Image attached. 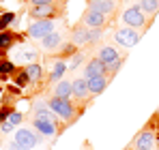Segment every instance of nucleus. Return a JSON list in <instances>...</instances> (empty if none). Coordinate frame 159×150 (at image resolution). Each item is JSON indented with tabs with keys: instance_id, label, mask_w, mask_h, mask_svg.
Wrapping results in <instances>:
<instances>
[{
	"instance_id": "f257e3e1",
	"label": "nucleus",
	"mask_w": 159,
	"mask_h": 150,
	"mask_svg": "<svg viewBox=\"0 0 159 150\" xmlns=\"http://www.w3.org/2000/svg\"><path fill=\"white\" fill-rule=\"evenodd\" d=\"M123 22L129 26V28H140V30H144L146 28V15H144V11L140 9V4H133V7H127L125 9V13H123Z\"/></svg>"
},
{
	"instance_id": "f03ea898",
	"label": "nucleus",
	"mask_w": 159,
	"mask_h": 150,
	"mask_svg": "<svg viewBox=\"0 0 159 150\" xmlns=\"http://www.w3.org/2000/svg\"><path fill=\"white\" fill-rule=\"evenodd\" d=\"M48 107L52 109L54 114L58 116V118H65V120H73V116H75V107L69 103V99H60V97H52V99L48 101Z\"/></svg>"
},
{
	"instance_id": "7ed1b4c3",
	"label": "nucleus",
	"mask_w": 159,
	"mask_h": 150,
	"mask_svg": "<svg viewBox=\"0 0 159 150\" xmlns=\"http://www.w3.org/2000/svg\"><path fill=\"white\" fill-rule=\"evenodd\" d=\"M114 41H116L118 45H123V47H133V45L140 41V32H138L135 28H129V26L118 28V30L114 32Z\"/></svg>"
},
{
	"instance_id": "20e7f679",
	"label": "nucleus",
	"mask_w": 159,
	"mask_h": 150,
	"mask_svg": "<svg viewBox=\"0 0 159 150\" xmlns=\"http://www.w3.org/2000/svg\"><path fill=\"white\" fill-rule=\"evenodd\" d=\"M54 28H56V24H54L52 20H37V22H32V24L28 26V34L32 39H43L50 32H54Z\"/></svg>"
},
{
	"instance_id": "39448f33",
	"label": "nucleus",
	"mask_w": 159,
	"mask_h": 150,
	"mask_svg": "<svg viewBox=\"0 0 159 150\" xmlns=\"http://www.w3.org/2000/svg\"><path fill=\"white\" fill-rule=\"evenodd\" d=\"M155 144H157V137H155V133L148 131V129L140 131V133L135 135V139H133V148L135 150H153Z\"/></svg>"
},
{
	"instance_id": "423d86ee",
	"label": "nucleus",
	"mask_w": 159,
	"mask_h": 150,
	"mask_svg": "<svg viewBox=\"0 0 159 150\" xmlns=\"http://www.w3.org/2000/svg\"><path fill=\"white\" fill-rule=\"evenodd\" d=\"M15 142L22 144V146H28V148H34V146L41 144L39 135H37L34 131H30V129H20V131H15Z\"/></svg>"
},
{
	"instance_id": "0eeeda50",
	"label": "nucleus",
	"mask_w": 159,
	"mask_h": 150,
	"mask_svg": "<svg viewBox=\"0 0 159 150\" xmlns=\"http://www.w3.org/2000/svg\"><path fill=\"white\" fill-rule=\"evenodd\" d=\"M82 24L86 26V28H103L106 15H103V13H97V11H93V9H86V13H84V17H82Z\"/></svg>"
},
{
	"instance_id": "6e6552de",
	"label": "nucleus",
	"mask_w": 159,
	"mask_h": 150,
	"mask_svg": "<svg viewBox=\"0 0 159 150\" xmlns=\"http://www.w3.org/2000/svg\"><path fill=\"white\" fill-rule=\"evenodd\" d=\"M97 58H101V62H103L106 67H110V64H114V62L120 60L116 47H112V45H103V47L99 50V56H97Z\"/></svg>"
},
{
	"instance_id": "1a4fd4ad",
	"label": "nucleus",
	"mask_w": 159,
	"mask_h": 150,
	"mask_svg": "<svg viewBox=\"0 0 159 150\" xmlns=\"http://www.w3.org/2000/svg\"><path fill=\"white\" fill-rule=\"evenodd\" d=\"M86 79H88L90 95H101L107 86V75H93V77H86Z\"/></svg>"
},
{
	"instance_id": "9d476101",
	"label": "nucleus",
	"mask_w": 159,
	"mask_h": 150,
	"mask_svg": "<svg viewBox=\"0 0 159 150\" xmlns=\"http://www.w3.org/2000/svg\"><path fill=\"white\" fill-rule=\"evenodd\" d=\"M84 75H86V77H93V75H107V67L101 62V58H93V60L86 64Z\"/></svg>"
},
{
	"instance_id": "9b49d317",
	"label": "nucleus",
	"mask_w": 159,
	"mask_h": 150,
	"mask_svg": "<svg viewBox=\"0 0 159 150\" xmlns=\"http://www.w3.org/2000/svg\"><path fill=\"white\" fill-rule=\"evenodd\" d=\"M114 2L112 0H88V9L97 11V13H103V15H110L114 11Z\"/></svg>"
},
{
	"instance_id": "f8f14e48",
	"label": "nucleus",
	"mask_w": 159,
	"mask_h": 150,
	"mask_svg": "<svg viewBox=\"0 0 159 150\" xmlns=\"http://www.w3.org/2000/svg\"><path fill=\"white\" fill-rule=\"evenodd\" d=\"M30 15L34 20H52L54 7L52 4H39V7H30Z\"/></svg>"
},
{
	"instance_id": "ddd939ff",
	"label": "nucleus",
	"mask_w": 159,
	"mask_h": 150,
	"mask_svg": "<svg viewBox=\"0 0 159 150\" xmlns=\"http://www.w3.org/2000/svg\"><path fill=\"white\" fill-rule=\"evenodd\" d=\"M32 126L41 133V135H56L58 133V129H56V125L54 122H50V120H41V118H34L32 120Z\"/></svg>"
},
{
	"instance_id": "4468645a",
	"label": "nucleus",
	"mask_w": 159,
	"mask_h": 150,
	"mask_svg": "<svg viewBox=\"0 0 159 150\" xmlns=\"http://www.w3.org/2000/svg\"><path fill=\"white\" fill-rule=\"evenodd\" d=\"M90 95V88H88V79L86 77H78L75 82H73V97H78V99H86Z\"/></svg>"
},
{
	"instance_id": "2eb2a0df",
	"label": "nucleus",
	"mask_w": 159,
	"mask_h": 150,
	"mask_svg": "<svg viewBox=\"0 0 159 150\" xmlns=\"http://www.w3.org/2000/svg\"><path fill=\"white\" fill-rule=\"evenodd\" d=\"M41 45H43V50L54 51V50H58V47L62 45V37H60L58 32H50L48 37L41 39Z\"/></svg>"
},
{
	"instance_id": "dca6fc26",
	"label": "nucleus",
	"mask_w": 159,
	"mask_h": 150,
	"mask_svg": "<svg viewBox=\"0 0 159 150\" xmlns=\"http://www.w3.org/2000/svg\"><path fill=\"white\" fill-rule=\"evenodd\" d=\"M88 28L84 24L75 26V30H73V37H71V41H73V45H84V43H90V37H88Z\"/></svg>"
},
{
	"instance_id": "f3484780",
	"label": "nucleus",
	"mask_w": 159,
	"mask_h": 150,
	"mask_svg": "<svg viewBox=\"0 0 159 150\" xmlns=\"http://www.w3.org/2000/svg\"><path fill=\"white\" fill-rule=\"evenodd\" d=\"M54 97H60V99L73 97V82H67V79L58 82V86L54 88Z\"/></svg>"
},
{
	"instance_id": "a211bd4d",
	"label": "nucleus",
	"mask_w": 159,
	"mask_h": 150,
	"mask_svg": "<svg viewBox=\"0 0 159 150\" xmlns=\"http://www.w3.org/2000/svg\"><path fill=\"white\" fill-rule=\"evenodd\" d=\"M140 9L144 11V15H155L159 11V0H140Z\"/></svg>"
},
{
	"instance_id": "6ab92c4d",
	"label": "nucleus",
	"mask_w": 159,
	"mask_h": 150,
	"mask_svg": "<svg viewBox=\"0 0 159 150\" xmlns=\"http://www.w3.org/2000/svg\"><path fill=\"white\" fill-rule=\"evenodd\" d=\"M39 58V54H37V50H24L17 54V60H22V62H28V64H34V60Z\"/></svg>"
},
{
	"instance_id": "aec40b11",
	"label": "nucleus",
	"mask_w": 159,
	"mask_h": 150,
	"mask_svg": "<svg viewBox=\"0 0 159 150\" xmlns=\"http://www.w3.org/2000/svg\"><path fill=\"white\" fill-rule=\"evenodd\" d=\"M41 73H43V71H41L39 64H28L26 67V75H28L30 82H39V79H41Z\"/></svg>"
},
{
	"instance_id": "412c9836",
	"label": "nucleus",
	"mask_w": 159,
	"mask_h": 150,
	"mask_svg": "<svg viewBox=\"0 0 159 150\" xmlns=\"http://www.w3.org/2000/svg\"><path fill=\"white\" fill-rule=\"evenodd\" d=\"M13 41H15V37H13L11 32H0V51L7 50V47H11Z\"/></svg>"
},
{
	"instance_id": "4be33fe9",
	"label": "nucleus",
	"mask_w": 159,
	"mask_h": 150,
	"mask_svg": "<svg viewBox=\"0 0 159 150\" xmlns=\"http://www.w3.org/2000/svg\"><path fill=\"white\" fill-rule=\"evenodd\" d=\"M65 71H67V64H65V62H56V64H54L52 79H54V82H56V79H60V77L65 75Z\"/></svg>"
},
{
	"instance_id": "5701e85b",
	"label": "nucleus",
	"mask_w": 159,
	"mask_h": 150,
	"mask_svg": "<svg viewBox=\"0 0 159 150\" xmlns=\"http://www.w3.org/2000/svg\"><path fill=\"white\" fill-rule=\"evenodd\" d=\"M13 20H15V15H13V13H4V15L0 17V32H4V28L11 24Z\"/></svg>"
},
{
	"instance_id": "b1692460",
	"label": "nucleus",
	"mask_w": 159,
	"mask_h": 150,
	"mask_svg": "<svg viewBox=\"0 0 159 150\" xmlns=\"http://www.w3.org/2000/svg\"><path fill=\"white\" fill-rule=\"evenodd\" d=\"M13 69H15V67H13L11 62L0 60V75H2V77H4V75H9V73H13Z\"/></svg>"
},
{
	"instance_id": "393cba45",
	"label": "nucleus",
	"mask_w": 159,
	"mask_h": 150,
	"mask_svg": "<svg viewBox=\"0 0 159 150\" xmlns=\"http://www.w3.org/2000/svg\"><path fill=\"white\" fill-rule=\"evenodd\" d=\"M7 122H9L11 126L20 125V122H22V114H17V112H11V114L7 116Z\"/></svg>"
},
{
	"instance_id": "a878e982",
	"label": "nucleus",
	"mask_w": 159,
	"mask_h": 150,
	"mask_svg": "<svg viewBox=\"0 0 159 150\" xmlns=\"http://www.w3.org/2000/svg\"><path fill=\"white\" fill-rule=\"evenodd\" d=\"M88 37H90V43H95V41H99V39H101V28H90V32H88Z\"/></svg>"
},
{
	"instance_id": "bb28decb",
	"label": "nucleus",
	"mask_w": 159,
	"mask_h": 150,
	"mask_svg": "<svg viewBox=\"0 0 159 150\" xmlns=\"http://www.w3.org/2000/svg\"><path fill=\"white\" fill-rule=\"evenodd\" d=\"M9 150H32V148H28V146H22V144H17L15 139L9 144Z\"/></svg>"
},
{
	"instance_id": "cd10ccee",
	"label": "nucleus",
	"mask_w": 159,
	"mask_h": 150,
	"mask_svg": "<svg viewBox=\"0 0 159 150\" xmlns=\"http://www.w3.org/2000/svg\"><path fill=\"white\" fill-rule=\"evenodd\" d=\"M26 82H28V75H26V71H24V73H22L20 77H17V86H24Z\"/></svg>"
},
{
	"instance_id": "c85d7f7f",
	"label": "nucleus",
	"mask_w": 159,
	"mask_h": 150,
	"mask_svg": "<svg viewBox=\"0 0 159 150\" xmlns=\"http://www.w3.org/2000/svg\"><path fill=\"white\" fill-rule=\"evenodd\" d=\"M32 7H39V4H52V0H30Z\"/></svg>"
},
{
	"instance_id": "c756f323",
	"label": "nucleus",
	"mask_w": 159,
	"mask_h": 150,
	"mask_svg": "<svg viewBox=\"0 0 159 150\" xmlns=\"http://www.w3.org/2000/svg\"><path fill=\"white\" fill-rule=\"evenodd\" d=\"M80 62H82V54H75V56H73V60H71V67H78Z\"/></svg>"
},
{
	"instance_id": "7c9ffc66",
	"label": "nucleus",
	"mask_w": 159,
	"mask_h": 150,
	"mask_svg": "<svg viewBox=\"0 0 159 150\" xmlns=\"http://www.w3.org/2000/svg\"><path fill=\"white\" fill-rule=\"evenodd\" d=\"M0 129H2V131H4V133H9V131H11V129H13V126L9 125V122H7V120H4V122H2V126H0Z\"/></svg>"
},
{
	"instance_id": "2f4dec72",
	"label": "nucleus",
	"mask_w": 159,
	"mask_h": 150,
	"mask_svg": "<svg viewBox=\"0 0 159 150\" xmlns=\"http://www.w3.org/2000/svg\"><path fill=\"white\" fill-rule=\"evenodd\" d=\"M157 146H159V137H157Z\"/></svg>"
},
{
	"instance_id": "473e14b6",
	"label": "nucleus",
	"mask_w": 159,
	"mask_h": 150,
	"mask_svg": "<svg viewBox=\"0 0 159 150\" xmlns=\"http://www.w3.org/2000/svg\"><path fill=\"white\" fill-rule=\"evenodd\" d=\"M157 129H159V122H157Z\"/></svg>"
},
{
	"instance_id": "72a5a7b5",
	"label": "nucleus",
	"mask_w": 159,
	"mask_h": 150,
	"mask_svg": "<svg viewBox=\"0 0 159 150\" xmlns=\"http://www.w3.org/2000/svg\"><path fill=\"white\" fill-rule=\"evenodd\" d=\"M0 79H2V75H0Z\"/></svg>"
},
{
	"instance_id": "f704fd0d",
	"label": "nucleus",
	"mask_w": 159,
	"mask_h": 150,
	"mask_svg": "<svg viewBox=\"0 0 159 150\" xmlns=\"http://www.w3.org/2000/svg\"><path fill=\"white\" fill-rule=\"evenodd\" d=\"M0 92H2V90H0Z\"/></svg>"
}]
</instances>
